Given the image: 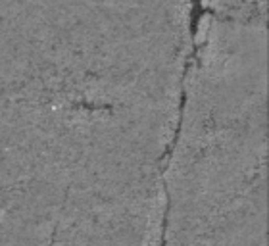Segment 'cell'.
I'll return each instance as SVG.
<instances>
[]
</instances>
